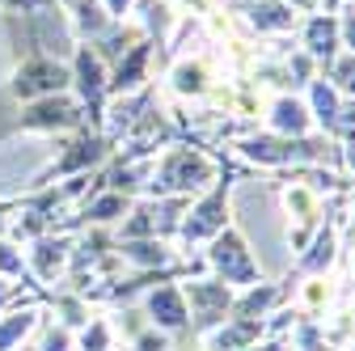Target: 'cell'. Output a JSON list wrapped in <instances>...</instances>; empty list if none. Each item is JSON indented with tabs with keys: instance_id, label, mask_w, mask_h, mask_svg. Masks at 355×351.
I'll use <instances>...</instances> for the list:
<instances>
[{
	"instance_id": "3",
	"label": "cell",
	"mask_w": 355,
	"mask_h": 351,
	"mask_svg": "<svg viewBox=\"0 0 355 351\" xmlns=\"http://www.w3.org/2000/svg\"><path fill=\"white\" fill-rule=\"evenodd\" d=\"M72 80H76V89H80V98H85L89 114H94V123H98V114H102V94H106L98 51H89V47H80V51H76V72H72Z\"/></svg>"
},
{
	"instance_id": "2",
	"label": "cell",
	"mask_w": 355,
	"mask_h": 351,
	"mask_svg": "<svg viewBox=\"0 0 355 351\" xmlns=\"http://www.w3.org/2000/svg\"><path fill=\"white\" fill-rule=\"evenodd\" d=\"M80 123V106L68 98V94H51V98H34L21 114H17V131H64V127H76Z\"/></svg>"
},
{
	"instance_id": "6",
	"label": "cell",
	"mask_w": 355,
	"mask_h": 351,
	"mask_svg": "<svg viewBox=\"0 0 355 351\" xmlns=\"http://www.w3.org/2000/svg\"><path fill=\"white\" fill-rule=\"evenodd\" d=\"M279 127H292V131H300L304 127V110L296 106V102H279V119H275Z\"/></svg>"
},
{
	"instance_id": "1",
	"label": "cell",
	"mask_w": 355,
	"mask_h": 351,
	"mask_svg": "<svg viewBox=\"0 0 355 351\" xmlns=\"http://www.w3.org/2000/svg\"><path fill=\"white\" fill-rule=\"evenodd\" d=\"M68 80H72L68 68L55 64L51 55H30V60H21V68L13 76V98H26V102L51 98V94H64L68 89Z\"/></svg>"
},
{
	"instance_id": "8",
	"label": "cell",
	"mask_w": 355,
	"mask_h": 351,
	"mask_svg": "<svg viewBox=\"0 0 355 351\" xmlns=\"http://www.w3.org/2000/svg\"><path fill=\"white\" fill-rule=\"evenodd\" d=\"M334 76H338V80L347 85V89H351V94H355V60H343V64L334 68Z\"/></svg>"
},
{
	"instance_id": "4",
	"label": "cell",
	"mask_w": 355,
	"mask_h": 351,
	"mask_svg": "<svg viewBox=\"0 0 355 351\" xmlns=\"http://www.w3.org/2000/svg\"><path fill=\"white\" fill-rule=\"evenodd\" d=\"M203 178H207V161L195 157V153H187V148L169 153L165 165H161V187H195Z\"/></svg>"
},
{
	"instance_id": "9",
	"label": "cell",
	"mask_w": 355,
	"mask_h": 351,
	"mask_svg": "<svg viewBox=\"0 0 355 351\" xmlns=\"http://www.w3.org/2000/svg\"><path fill=\"white\" fill-rule=\"evenodd\" d=\"M0 271H21V258H17L5 241H0Z\"/></svg>"
},
{
	"instance_id": "5",
	"label": "cell",
	"mask_w": 355,
	"mask_h": 351,
	"mask_svg": "<svg viewBox=\"0 0 355 351\" xmlns=\"http://www.w3.org/2000/svg\"><path fill=\"white\" fill-rule=\"evenodd\" d=\"M60 262H64V246H55V241H42L38 246V271L42 275H51Z\"/></svg>"
},
{
	"instance_id": "7",
	"label": "cell",
	"mask_w": 355,
	"mask_h": 351,
	"mask_svg": "<svg viewBox=\"0 0 355 351\" xmlns=\"http://www.w3.org/2000/svg\"><path fill=\"white\" fill-rule=\"evenodd\" d=\"M330 42H334V26L330 22H318L313 26V51H330Z\"/></svg>"
}]
</instances>
